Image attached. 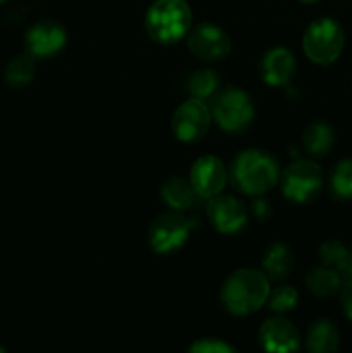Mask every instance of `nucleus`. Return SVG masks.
<instances>
[{"mask_svg": "<svg viewBox=\"0 0 352 353\" xmlns=\"http://www.w3.org/2000/svg\"><path fill=\"white\" fill-rule=\"evenodd\" d=\"M269 295V279L257 269L242 268L231 272L221 286L219 299L231 316H251L266 303Z\"/></svg>", "mask_w": 352, "mask_h": 353, "instance_id": "f257e3e1", "label": "nucleus"}, {"mask_svg": "<svg viewBox=\"0 0 352 353\" xmlns=\"http://www.w3.org/2000/svg\"><path fill=\"white\" fill-rule=\"evenodd\" d=\"M230 179L240 193L251 196L264 195L280 179L278 161L259 148L242 150L231 161Z\"/></svg>", "mask_w": 352, "mask_h": 353, "instance_id": "f03ea898", "label": "nucleus"}, {"mask_svg": "<svg viewBox=\"0 0 352 353\" xmlns=\"http://www.w3.org/2000/svg\"><path fill=\"white\" fill-rule=\"evenodd\" d=\"M192 30V10L186 0H155L145 14V31L155 43L173 45Z\"/></svg>", "mask_w": 352, "mask_h": 353, "instance_id": "7ed1b4c3", "label": "nucleus"}, {"mask_svg": "<svg viewBox=\"0 0 352 353\" xmlns=\"http://www.w3.org/2000/svg\"><path fill=\"white\" fill-rule=\"evenodd\" d=\"M211 116L217 126L230 134H242L252 126L255 117L254 102L247 92L235 86L219 90L211 99Z\"/></svg>", "mask_w": 352, "mask_h": 353, "instance_id": "20e7f679", "label": "nucleus"}, {"mask_svg": "<svg viewBox=\"0 0 352 353\" xmlns=\"http://www.w3.org/2000/svg\"><path fill=\"white\" fill-rule=\"evenodd\" d=\"M345 34L340 24L330 17L313 21L302 38L307 57L320 65H330L344 50Z\"/></svg>", "mask_w": 352, "mask_h": 353, "instance_id": "39448f33", "label": "nucleus"}, {"mask_svg": "<svg viewBox=\"0 0 352 353\" xmlns=\"http://www.w3.org/2000/svg\"><path fill=\"white\" fill-rule=\"evenodd\" d=\"M285 199L293 203H309L323 188V169L309 159H297L280 174Z\"/></svg>", "mask_w": 352, "mask_h": 353, "instance_id": "423d86ee", "label": "nucleus"}, {"mask_svg": "<svg viewBox=\"0 0 352 353\" xmlns=\"http://www.w3.org/2000/svg\"><path fill=\"white\" fill-rule=\"evenodd\" d=\"M192 224L182 212L161 214L148 226V247L155 254H171L179 250L190 238Z\"/></svg>", "mask_w": 352, "mask_h": 353, "instance_id": "0eeeda50", "label": "nucleus"}, {"mask_svg": "<svg viewBox=\"0 0 352 353\" xmlns=\"http://www.w3.org/2000/svg\"><path fill=\"white\" fill-rule=\"evenodd\" d=\"M211 121V109L206 105V102L197 99H188L176 109L173 114L171 128L175 137L183 143H195L202 140L206 133L209 131Z\"/></svg>", "mask_w": 352, "mask_h": 353, "instance_id": "6e6552de", "label": "nucleus"}, {"mask_svg": "<svg viewBox=\"0 0 352 353\" xmlns=\"http://www.w3.org/2000/svg\"><path fill=\"white\" fill-rule=\"evenodd\" d=\"M186 43L197 59L206 62L223 61L231 50V41L226 31L213 23H200L193 26Z\"/></svg>", "mask_w": 352, "mask_h": 353, "instance_id": "1a4fd4ad", "label": "nucleus"}, {"mask_svg": "<svg viewBox=\"0 0 352 353\" xmlns=\"http://www.w3.org/2000/svg\"><path fill=\"white\" fill-rule=\"evenodd\" d=\"M68 43V31L61 23L41 19L24 34V50L33 59H48L57 55Z\"/></svg>", "mask_w": 352, "mask_h": 353, "instance_id": "9d476101", "label": "nucleus"}, {"mask_svg": "<svg viewBox=\"0 0 352 353\" xmlns=\"http://www.w3.org/2000/svg\"><path fill=\"white\" fill-rule=\"evenodd\" d=\"M207 217L221 234H238L248 223L244 203L231 195H216L207 203Z\"/></svg>", "mask_w": 352, "mask_h": 353, "instance_id": "9b49d317", "label": "nucleus"}, {"mask_svg": "<svg viewBox=\"0 0 352 353\" xmlns=\"http://www.w3.org/2000/svg\"><path fill=\"white\" fill-rule=\"evenodd\" d=\"M228 181V171L223 161L214 155H204L193 162L190 169V185L202 199L219 195Z\"/></svg>", "mask_w": 352, "mask_h": 353, "instance_id": "f8f14e48", "label": "nucleus"}, {"mask_svg": "<svg viewBox=\"0 0 352 353\" xmlns=\"http://www.w3.org/2000/svg\"><path fill=\"white\" fill-rule=\"evenodd\" d=\"M259 343L266 353H295L300 347V334L290 321L271 317L259 330Z\"/></svg>", "mask_w": 352, "mask_h": 353, "instance_id": "ddd939ff", "label": "nucleus"}, {"mask_svg": "<svg viewBox=\"0 0 352 353\" xmlns=\"http://www.w3.org/2000/svg\"><path fill=\"white\" fill-rule=\"evenodd\" d=\"M259 69L266 85L285 86L295 76L297 62L289 48L275 47L262 55Z\"/></svg>", "mask_w": 352, "mask_h": 353, "instance_id": "4468645a", "label": "nucleus"}, {"mask_svg": "<svg viewBox=\"0 0 352 353\" xmlns=\"http://www.w3.org/2000/svg\"><path fill=\"white\" fill-rule=\"evenodd\" d=\"M293 264H295V255L290 245L283 241H275L266 248L262 255L261 271L264 272L269 281H282L292 272Z\"/></svg>", "mask_w": 352, "mask_h": 353, "instance_id": "2eb2a0df", "label": "nucleus"}, {"mask_svg": "<svg viewBox=\"0 0 352 353\" xmlns=\"http://www.w3.org/2000/svg\"><path fill=\"white\" fill-rule=\"evenodd\" d=\"M197 193L193 186L190 185V179L179 178V176H169L164 179L161 186V199L166 205L175 212H186L193 207L197 199Z\"/></svg>", "mask_w": 352, "mask_h": 353, "instance_id": "dca6fc26", "label": "nucleus"}, {"mask_svg": "<svg viewBox=\"0 0 352 353\" xmlns=\"http://www.w3.org/2000/svg\"><path fill=\"white\" fill-rule=\"evenodd\" d=\"M340 343L337 326L328 319H317L306 334V348L309 353H335Z\"/></svg>", "mask_w": 352, "mask_h": 353, "instance_id": "f3484780", "label": "nucleus"}, {"mask_svg": "<svg viewBox=\"0 0 352 353\" xmlns=\"http://www.w3.org/2000/svg\"><path fill=\"white\" fill-rule=\"evenodd\" d=\"M335 143V131L324 121L307 124L302 133V147L311 157H324Z\"/></svg>", "mask_w": 352, "mask_h": 353, "instance_id": "a211bd4d", "label": "nucleus"}, {"mask_svg": "<svg viewBox=\"0 0 352 353\" xmlns=\"http://www.w3.org/2000/svg\"><path fill=\"white\" fill-rule=\"evenodd\" d=\"M342 285H344V281H342L340 274L333 269L324 268V265L311 269L306 274V286L309 288V292L316 296H321V299H328V296L340 293Z\"/></svg>", "mask_w": 352, "mask_h": 353, "instance_id": "6ab92c4d", "label": "nucleus"}, {"mask_svg": "<svg viewBox=\"0 0 352 353\" xmlns=\"http://www.w3.org/2000/svg\"><path fill=\"white\" fill-rule=\"evenodd\" d=\"M219 74L214 69H199V71H193L186 79V92H188L190 99L206 102L219 92Z\"/></svg>", "mask_w": 352, "mask_h": 353, "instance_id": "aec40b11", "label": "nucleus"}, {"mask_svg": "<svg viewBox=\"0 0 352 353\" xmlns=\"http://www.w3.org/2000/svg\"><path fill=\"white\" fill-rule=\"evenodd\" d=\"M35 74H37L35 59L28 54L16 55L12 61H9L6 71H3V78L10 88H23V86L30 85Z\"/></svg>", "mask_w": 352, "mask_h": 353, "instance_id": "412c9836", "label": "nucleus"}, {"mask_svg": "<svg viewBox=\"0 0 352 353\" xmlns=\"http://www.w3.org/2000/svg\"><path fill=\"white\" fill-rule=\"evenodd\" d=\"M330 193L337 200H352V159H344L331 169Z\"/></svg>", "mask_w": 352, "mask_h": 353, "instance_id": "4be33fe9", "label": "nucleus"}, {"mask_svg": "<svg viewBox=\"0 0 352 353\" xmlns=\"http://www.w3.org/2000/svg\"><path fill=\"white\" fill-rule=\"evenodd\" d=\"M317 257H320L321 265H324L328 269H333V271H337L340 274L342 269L351 261V250H347V247L342 241L328 240L320 247Z\"/></svg>", "mask_w": 352, "mask_h": 353, "instance_id": "5701e85b", "label": "nucleus"}, {"mask_svg": "<svg viewBox=\"0 0 352 353\" xmlns=\"http://www.w3.org/2000/svg\"><path fill=\"white\" fill-rule=\"evenodd\" d=\"M297 302H299V293H297V290L290 285H280L273 292L269 290L266 305H268V309L271 312L282 316V314L292 312L297 307Z\"/></svg>", "mask_w": 352, "mask_h": 353, "instance_id": "b1692460", "label": "nucleus"}, {"mask_svg": "<svg viewBox=\"0 0 352 353\" xmlns=\"http://www.w3.org/2000/svg\"><path fill=\"white\" fill-rule=\"evenodd\" d=\"M186 353H238L235 347L223 340H216V338H204V340L195 341L192 347L186 350Z\"/></svg>", "mask_w": 352, "mask_h": 353, "instance_id": "393cba45", "label": "nucleus"}, {"mask_svg": "<svg viewBox=\"0 0 352 353\" xmlns=\"http://www.w3.org/2000/svg\"><path fill=\"white\" fill-rule=\"evenodd\" d=\"M251 212L257 221H266L271 216V205H269L268 200L259 195L251 202Z\"/></svg>", "mask_w": 352, "mask_h": 353, "instance_id": "a878e982", "label": "nucleus"}, {"mask_svg": "<svg viewBox=\"0 0 352 353\" xmlns=\"http://www.w3.org/2000/svg\"><path fill=\"white\" fill-rule=\"evenodd\" d=\"M340 303L345 317L352 323V285H342Z\"/></svg>", "mask_w": 352, "mask_h": 353, "instance_id": "bb28decb", "label": "nucleus"}, {"mask_svg": "<svg viewBox=\"0 0 352 353\" xmlns=\"http://www.w3.org/2000/svg\"><path fill=\"white\" fill-rule=\"evenodd\" d=\"M340 278L344 281V285H352V259L347 262L344 269L340 271Z\"/></svg>", "mask_w": 352, "mask_h": 353, "instance_id": "cd10ccee", "label": "nucleus"}, {"mask_svg": "<svg viewBox=\"0 0 352 353\" xmlns=\"http://www.w3.org/2000/svg\"><path fill=\"white\" fill-rule=\"evenodd\" d=\"M302 3H314V2H320V0H300Z\"/></svg>", "mask_w": 352, "mask_h": 353, "instance_id": "c85d7f7f", "label": "nucleus"}, {"mask_svg": "<svg viewBox=\"0 0 352 353\" xmlns=\"http://www.w3.org/2000/svg\"><path fill=\"white\" fill-rule=\"evenodd\" d=\"M0 353H7V352H6V348H3V347H0Z\"/></svg>", "mask_w": 352, "mask_h": 353, "instance_id": "c756f323", "label": "nucleus"}, {"mask_svg": "<svg viewBox=\"0 0 352 353\" xmlns=\"http://www.w3.org/2000/svg\"><path fill=\"white\" fill-rule=\"evenodd\" d=\"M3 2H7V0H0V6H2V3H3Z\"/></svg>", "mask_w": 352, "mask_h": 353, "instance_id": "7c9ffc66", "label": "nucleus"}, {"mask_svg": "<svg viewBox=\"0 0 352 353\" xmlns=\"http://www.w3.org/2000/svg\"><path fill=\"white\" fill-rule=\"evenodd\" d=\"M351 259H352V250H351Z\"/></svg>", "mask_w": 352, "mask_h": 353, "instance_id": "2f4dec72", "label": "nucleus"}]
</instances>
